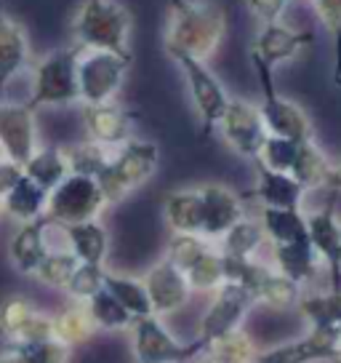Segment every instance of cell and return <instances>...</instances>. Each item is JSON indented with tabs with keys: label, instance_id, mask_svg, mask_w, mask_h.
Returning <instances> with one entry per match:
<instances>
[{
	"label": "cell",
	"instance_id": "obj_1",
	"mask_svg": "<svg viewBox=\"0 0 341 363\" xmlns=\"http://www.w3.org/2000/svg\"><path fill=\"white\" fill-rule=\"evenodd\" d=\"M227 38V13L214 0H168L166 24V54H190L208 59Z\"/></svg>",
	"mask_w": 341,
	"mask_h": 363
},
{
	"label": "cell",
	"instance_id": "obj_2",
	"mask_svg": "<svg viewBox=\"0 0 341 363\" xmlns=\"http://www.w3.org/2000/svg\"><path fill=\"white\" fill-rule=\"evenodd\" d=\"M72 35L78 48L131 57V13L117 0H83L72 19Z\"/></svg>",
	"mask_w": 341,
	"mask_h": 363
},
{
	"label": "cell",
	"instance_id": "obj_3",
	"mask_svg": "<svg viewBox=\"0 0 341 363\" xmlns=\"http://www.w3.org/2000/svg\"><path fill=\"white\" fill-rule=\"evenodd\" d=\"M78 45L57 48L48 51L46 57L33 62V91L27 107L40 110V107H69L80 104V89H78Z\"/></svg>",
	"mask_w": 341,
	"mask_h": 363
},
{
	"label": "cell",
	"instance_id": "obj_4",
	"mask_svg": "<svg viewBox=\"0 0 341 363\" xmlns=\"http://www.w3.org/2000/svg\"><path fill=\"white\" fill-rule=\"evenodd\" d=\"M160 163V150L155 142L147 139H131L123 147L115 150L110 166L104 169L99 177V187H102L107 203H120L123 198L134 193L137 187H141L144 182L152 179V174L158 171Z\"/></svg>",
	"mask_w": 341,
	"mask_h": 363
},
{
	"label": "cell",
	"instance_id": "obj_5",
	"mask_svg": "<svg viewBox=\"0 0 341 363\" xmlns=\"http://www.w3.org/2000/svg\"><path fill=\"white\" fill-rule=\"evenodd\" d=\"M168 57L182 69L195 113H197L200 125H203V134H214L224 113H227L229 102H232L224 83L211 72L208 62H203V59H195L190 54H168Z\"/></svg>",
	"mask_w": 341,
	"mask_h": 363
},
{
	"label": "cell",
	"instance_id": "obj_6",
	"mask_svg": "<svg viewBox=\"0 0 341 363\" xmlns=\"http://www.w3.org/2000/svg\"><path fill=\"white\" fill-rule=\"evenodd\" d=\"M128 334L137 363H195L205 352L200 342L176 340L158 315L137 318Z\"/></svg>",
	"mask_w": 341,
	"mask_h": 363
},
{
	"label": "cell",
	"instance_id": "obj_7",
	"mask_svg": "<svg viewBox=\"0 0 341 363\" xmlns=\"http://www.w3.org/2000/svg\"><path fill=\"white\" fill-rule=\"evenodd\" d=\"M131 57L112 51H86L78 57V89L80 104H110L123 89Z\"/></svg>",
	"mask_w": 341,
	"mask_h": 363
},
{
	"label": "cell",
	"instance_id": "obj_8",
	"mask_svg": "<svg viewBox=\"0 0 341 363\" xmlns=\"http://www.w3.org/2000/svg\"><path fill=\"white\" fill-rule=\"evenodd\" d=\"M107 206L110 203H107V198H104L99 182L91 179V177L69 174L67 179L48 195L46 216L54 225H62V227L83 225V222L99 219Z\"/></svg>",
	"mask_w": 341,
	"mask_h": 363
},
{
	"label": "cell",
	"instance_id": "obj_9",
	"mask_svg": "<svg viewBox=\"0 0 341 363\" xmlns=\"http://www.w3.org/2000/svg\"><path fill=\"white\" fill-rule=\"evenodd\" d=\"M253 67H256V75H259V86H262V118L267 131L272 136H285V139H294V142H312L315 139V131H312V121L309 115L288 96H280L277 89H274V78L272 69L250 59Z\"/></svg>",
	"mask_w": 341,
	"mask_h": 363
},
{
	"label": "cell",
	"instance_id": "obj_10",
	"mask_svg": "<svg viewBox=\"0 0 341 363\" xmlns=\"http://www.w3.org/2000/svg\"><path fill=\"white\" fill-rule=\"evenodd\" d=\"M256 299L248 289H243L238 284H224L221 289L214 291L211 305L200 318V326L195 334V342H200L205 350L211 342H216L219 337H224L229 331L243 329V320L248 318V313L253 310Z\"/></svg>",
	"mask_w": 341,
	"mask_h": 363
},
{
	"label": "cell",
	"instance_id": "obj_11",
	"mask_svg": "<svg viewBox=\"0 0 341 363\" xmlns=\"http://www.w3.org/2000/svg\"><path fill=\"white\" fill-rule=\"evenodd\" d=\"M0 334L8 342V347L57 340L54 337V315L40 313L22 294L6 296L0 302Z\"/></svg>",
	"mask_w": 341,
	"mask_h": 363
},
{
	"label": "cell",
	"instance_id": "obj_12",
	"mask_svg": "<svg viewBox=\"0 0 341 363\" xmlns=\"http://www.w3.org/2000/svg\"><path fill=\"white\" fill-rule=\"evenodd\" d=\"M216 131L227 142V147H232L240 158L245 160L259 158L264 142L270 136L259 104L245 102V99H235V96H232V102H229L227 113H224Z\"/></svg>",
	"mask_w": 341,
	"mask_h": 363
},
{
	"label": "cell",
	"instance_id": "obj_13",
	"mask_svg": "<svg viewBox=\"0 0 341 363\" xmlns=\"http://www.w3.org/2000/svg\"><path fill=\"white\" fill-rule=\"evenodd\" d=\"M341 358V331L339 326H309L304 337L280 342L262 352L264 363H320Z\"/></svg>",
	"mask_w": 341,
	"mask_h": 363
},
{
	"label": "cell",
	"instance_id": "obj_14",
	"mask_svg": "<svg viewBox=\"0 0 341 363\" xmlns=\"http://www.w3.org/2000/svg\"><path fill=\"white\" fill-rule=\"evenodd\" d=\"M0 145H3V155L19 166H27L40 150L35 113L27 104H0Z\"/></svg>",
	"mask_w": 341,
	"mask_h": 363
},
{
	"label": "cell",
	"instance_id": "obj_15",
	"mask_svg": "<svg viewBox=\"0 0 341 363\" xmlns=\"http://www.w3.org/2000/svg\"><path fill=\"white\" fill-rule=\"evenodd\" d=\"M312 40H315V35L309 30H296V27H288L283 22L262 24V30L250 45V59L274 69L299 57Z\"/></svg>",
	"mask_w": 341,
	"mask_h": 363
},
{
	"label": "cell",
	"instance_id": "obj_16",
	"mask_svg": "<svg viewBox=\"0 0 341 363\" xmlns=\"http://www.w3.org/2000/svg\"><path fill=\"white\" fill-rule=\"evenodd\" d=\"M141 281L147 286L149 302H152V310H155L158 318L182 310V307L190 302V294H192L187 275H184L179 267H173L168 259L155 262V264L141 275Z\"/></svg>",
	"mask_w": 341,
	"mask_h": 363
},
{
	"label": "cell",
	"instance_id": "obj_17",
	"mask_svg": "<svg viewBox=\"0 0 341 363\" xmlns=\"http://www.w3.org/2000/svg\"><path fill=\"white\" fill-rule=\"evenodd\" d=\"M83 128L91 142L117 150L134 139V115L117 102L83 104Z\"/></svg>",
	"mask_w": 341,
	"mask_h": 363
},
{
	"label": "cell",
	"instance_id": "obj_18",
	"mask_svg": "<svg viewBox=\"0 0 341 363\" xmlns=\"http://www.w3.org/2000/svg\"><path fill=\"white\" fill-rule=\"evenodd\" d=\"M309 243L318 251L323 267L330 275V289L341 291V219L336 216L333 206H323L318 211L307 214Z\"/></svg>",
	"mask_w": 341,
	"mask_h": 363
},
{
	"label": "cell",
	"instance_id": "obj_19",
	"mask_svg": "<svg viewBox=\"0 0 341 363\" xmlns=\"http://www.w3.org/2000/svg\"><path fill=\"white\" fill-rule=\"evenodd\" d=\"M197 190L203 201V238L219 243L245 216V206L224 184H203Z\"/></svg>",
	"mask_w": 341,
	"mask_h": 363
},
{
	"label": "cell",
	"instance_id": "obj_20",
	"mask_svg": "<svg viewBox=\"0 0 341 363\" xmlns=\"http://www.w3.org/2000/svg\"><path fill=\"white\" fill-rule=\"evenodd\" d=\"M51 230H54V222L43 216V219L30 222V225H19V230L13 233L11 243H8V257L22 275H35L40 270L43 259L51 254V249H54Z\"/></svg>",
	"mask_w": 341,
	"mask_h": 363
},
{
	"label": "cell",
	"instance_id": "obj_21",
	"mask_svg": "<svg viewBox=\"0 0 341 363\" xmlns=\"http://www.w3.org/2000/svg\"><path fill=\"white\" fill-rule=\"evenodd\" d=\"M27 67H33L27 33L11 13H6L0 3V104H3L8 83Z\"/></svg>",
	"mask_w": 341,
	"mask_h": 363
},
{
	"label": "cell",
	"instance_id": "obj_22",
	"mask_svg": "<svg viewBox=\"0 0 341 363\" xmlns=\"http://www.w3.org/2000/svg\"><path fill=\"white\" fill-rule=\"evenodd\" d=\"M256 166V184H253V198L262 203V208H301L307 190L291 177L253 163Z\"/></svg>",
	"mask_w": 341,
	"mask_h": 363
},
{
	"label": "cell",
	"instance_id": "obj_23",
	"mask_svg": "<svg viewBox=\"0 0 341 363\" xmlns=\"http://www.w3.org/2000/svg\"><path fill=\"white\" fill-rule=\"evenodd\" d=\"M163 216L176 235H203V201L197 187L173 190L163 201Z\"/></svg>",
	"mask_w": 341,
	"mask_h": 363
},
{
	"label": "cell",
	"instance_id": "obj_24",
	"mask_svg": "<svg viewBox=\"0 0 341 363\" xmlns=\"http://www.w3.org/2000/svg\"><path fill=\"white\" fill-rule=\"evenodd\" d=\"M62 238H64V246L86 264H102L104 267V262L110 257V233L99 219L62 227Z\"/></svg>",
	"mask_w": 341,
	"mask_h": 363
},
{
	"label": "cell",
	"instance_id": "obj_25",
	"mask_svg": "<svg viewBox=\"0 0 341 363\" xmlns=\"http://www.w3.org/2000/svg\"><path fill=\"white\" fill-rule=\"evenodd\" d=\"M272 264H274V270H280L283 275H288V278L296 281L299 286L312 284V281L318 278L320 267H323L318 251L312 249L309 240L272 246Z\"/></svg>",
	"mask_w": 341,
	"mask_h": 363
},
{
	"label": "cell",
	"instance_id": "obj_26",
	"mask_svg": "<svg viewBox=\"0 0 341 363\" xmlns=\"http://www.w3.org/2000/svg\"><path fill=\"white\" fill-rule=\"evenodd\" d=\"M48 195H51L48 190H43L37 182L24 174V179L3 198V214L16 219L19 225L37 222L48 214Z\"/></svg>",
	"mask_w": 341,
	"mask_h": 363
},
{
	"label": "cell",
	"instance_id": "obj_27",
	"mask_svg": "<svg viewBox=\"0 0 341 363\" xmlns=\"http://www.w3.org/2000/svg\"><path fill=\"white\" fill-rule=\"evenodd\" d=\"M270 246H285V243H301L309 240L307 214L301 208H262L259 214Z\"/></svg>",
	"mask_w": 341,
	"mask_h": 363
},
{
	"label": "cell",
	"instance_id": "obj_28",
	"mask_svg": "<svg viewBox=\"0 0 341 363\" xmlns=\"http://www.w3.org/2000/svg\"><path fill=\"white\" fill-rule=\"evenodd\" d=\"M93 331H96V323H93V318H91V313H88V305H86V302L69 299L67 305L54 315V337H57L62 345L72 347V350L91 340Z\"/></svg>",
	"mask_w": 341,
	"mask_h": 363
},
{
	"label": "cell",
	"instance_id": "obj_29",
	"mask_svg": "<svg viewBox=\"0 0 341 363\" xmlns=\"http://www.w3.org/2000/svg\"><path fill=\"white\" fill-rule=\"evenodd\" d=\"M267 233L259 219L253 216H243L238 225L229 230L224 238L219 240V249L224 257H232V259H256L259 251L267 246Z\"/></svg>",
	"mask_w": 341,
	"mask_h": 363
},
{
	"label": "cell",
	"instance_id": "obj_30",
	"mask_svg": "<svg viewBox=\"0 0 341 363\" xmlns=\"http://www.w3.org/2000/svg\"><path fill=\"white\" fill-rule=\"evenodd\" d=\"M24 174L33 182H37L43 190L54 193L69 174V160L64 147H40L33 155V160L24 166Z\"/></svg>",
	"mask_w": 341,
	"mask_h": 363
},
{
	"label": "cell",
	"instance_id": "obj_31",
	"mask_svg": "<svg viewBox=\"0 0 341 363\" xmlns=\"http://www.w3.org/2000/svg\"><path fill=\"white\" fill-rule=\"evenodd\" d=\"M330 171H333V163H330L328 155L315 145V139H312V142H301L299 158H296V163H294L291 177L309 193V190L328 187Z\"/></svg>",
	"mask_w": 341,
	"mask_h": 363
},
{
	"label": "cell",
	"instance_id": "obj_32",
	"mask_svg": "<svg viewBox=\"0 0 341 363\" xmlns=\"http://www.w3.org/2000/svg\"><path fill=\"white\" fill-rule=\"evenodd\" d=\"M104 289L120 302V305L137 318H147L155 315L152 310V302H149L147 286L141 278H134V275H120V272H107V281H104Z\"/></svg>",
	"mask_w": 341,
	"mask_h": 363
},
{
	"label": "cell",
	"instance_id": "obj_33",
	"mask_svg": "<svg viewBox=\"0 0 341 363\" xmlns=\"http://www.w3.org/2000/svg\"><path fill=\"white\" fill-rule=\"evenodd\" d=\"M262 347L256 345V340L250 337L245 329H235L219 337L216 342L208 345V350L203 352L205 358L219 363H256L262 358Z\"/></svg>",
	"mask_w": 341,
	"mask_h": 363
},
{
	"label": "cell",
	"instance_id": "obj_34",
	"mask_svg": "<svg viewBox=\"0 0 341 363\" xmlns=\"http://www.w3.org/2000/svg\"><path fill=\"white\" fill-rule=\"evenodd\" d=\"M301 294H304V286H299L288 275L274 270L272 264L270 272L264 275V281L259 284V289L253 291V299H256V305H267L272 310H288V307L299 305Z\"/></svg>",
	"mask_w": 341,
	"mask_h": 363
},
{
	"label": "cell",
	"instance_id": "obj_35",
	"mask_svg": "<svg viewBox=\"0 0 341 363\" xmlns=\"http://www.w3.org/2000/svg\"><path fill=\"white\" fill-rule=\"evenodd\" d=\"M296 307L309 326H341V291H304Z\"/></svg>",
	"mask_w": 341,
	"mask_h": 363
},
{
	"label": "cell",
	"instance_id": "obj_36",
	"mask_svg": "<svg viewBox=\"0 0 341 363\" xmlns=\"http://www.w3.org/2000/svg\"><path fill=\"white\" fill-rule=\"evenodd\" d=\"M78 267H80V259L67 249V246H54L51 254H48L46 259H43V264H40V270L35 272V278L43 286H48V289H57V291H64V294H67L69 281H72V275L78 272Z\"/></svg>",
	"mask_w": 341,
	"mask_h": 363
},
{
	"label": "cell",
	"instance_id": "obj_37",
	"mask_svg": "<svg viewBox=\"0 0 341 363\" xmlns=\"http://www.w3.org/2000/svg\"><path fill=\"white\" fill-rule=\"evenodd\" d=\"M69 160V171L78 174V177H91V179H99L104 174V169L110 166L115 150L104 147V145H96L91 139L86 142H78L72 147H64Z\"/></svg>",
	"mask_w": 341,
	"mask_h": 363
},
{
	"label": "cell",
	"instance_id": "obj_38",
	"mask_svg": "<svg viewBox=\"0 0 341 363\" xmlns=\"http://www.w3.org/2000/svg\"><path fill=\"white\" fill-rule=\"evenodd\" d=\"M86 305H88V313H91L99 331H131V326H134V315L107 289L91 296Z\"/></svg>",
	"mask_w": 341,
	"mask_h": 363
},
{
	"label": "cell",
	"instance_id": "obj_39",
	"mask_svg": "<svg viewBox=\"0 0 341 363\" xmlns=\"http://www.w3.org/2000/svg\"><path fill=\"white\" fill-rule=\"evenodd\" d=\"M69 358H72V347L62 345L59 340L8 347L0 352V363H69Z\"/></svg>",
	"mask_w": 341,
	"mask_h": 363
},
{
	"label": "cell",
	"instance_id": "obj_40",
	"mask_svg": "<svg viewBox=\"0 0 341 363\" xmlns=\"http://www.w3.org/2000/svg\"><path fill=\"white\" fill-rule=\"evenodd\" d=\"M192 291H216L227 284V270H224V254L219 249V243L205 254L203 259L195 264L192 270L184 272Z\"/></svg>",
	"mask_w": 341,
	"mask_h": 363
},
{
	"label": "cell",
	"instance_id": "obj_41",
	"mask_svg": "<svg viewBox=\"0 0 341 363\" xmlns=\"http://www.w3.org/2000/svg\"><path fill=\"white\" fill-rule=\"evenodd\" d=\"M214 246H216V243L203 238V235H176V233H173L168 240V246H166V257H163V259H168L173 267H179L182 272H187V270H192L195 264L203 259Z\"/></svg>",
	"mask_w": 341,
	"mask_h": 363
},
{
	"label": "cell",
	"instance_id": "obj_42",
	"mask_svg": "<svg viewBox=\"0 0 341 363\" xmlns=\"http://www.w3.org/2000/svg\"><path fill=\"white\" fill-rule=\"evenodd\" d=\"M299 147H301V142L270 134L267 142H264L262 152H259V158L253 160V163H262V166H267V169H272V171H280V174H291L296 158H299Z\"/></svg>",
	"mask_w": 341,
	"mask_h": 363
},
{
	"label": "cell",
	"instance_id": "obj_43",
	"mask_svg": "<svg viewBox=\"0 0 341 363\" xmlns=\"http://www.w3.org/2000/svg\"><path fill=\"white\" fill-rule=\"evenodd\" d=\"M312 9L333 40V83L341 89V0H312Z\"/></svg>",
	"mask_w": 341,
	"mask_h": 363
},
{
	"label": "cell",
	"instance_id": "obj_44",
	"mask_svg": "<svg viewBox=\"0 0 341 363\" xmlns=\"http://www.w3.org/2000/svg\"><path fill=\"white\" fill-rule=\"evenodd\" d=\"M104 281H107V270H104L102 264H86V262H80L78 272L69 281L67 296L69 299H78V302H88L91 296L104 291Z\"/></svg>",
	"mask_w": 341,
	"mask_h": 363
},
{
	"label": "cell",
	"instance_id": "obj_45",
	"mask_svg": "<svg viewBox=\"0 0 341 363\" xmlns=\"http://www.w3.org/2000/svg\"><path fill=\"white\" fill-rule=\"evenodd\" d=\"M291 0H245L248 11L259 19L262 24H274L280 22V16L285 13Z\"/></svg>",
	"mask_w": 341,
	"mask_h": 363
},
{
	"label": "cell",
	"instance_id": "obj_46",
	"mask_svg": "<svg viewBox=\"0 0 341 363\" xmlns=\"http://www.w3.org/2000/svg\"><path fill=\"white\" fill-rule=\"evenodd\" d=\"M22 179H24V166H19V163H13L8 158L0 160V198H6Z\"/></svg>",
	"mask_w": 341,
	"mask_h": 363
},
{
	"label": "cell",
	"instance_id": "obj_47",
	"mask_svg": "<svg viewBox=\"0 0 341 363\" xmlns=\"http://www.w3.org/2000/svg\"><path fill=\"white\" fill-rule=\"evenodd\" d=\"M328 190L341 193V160L339 163H333V171H330V179H328Z\"/></svg>",
	"mask_w": 341,
	"mask_h": 363
},
{
	"label": "cell",
	"instance_id": "obj_48",
	"mask_svg": "<svg viewBox=\"0 0 341 363\" xmlns=\"http://www.w3.org/2000/svg\"><path fill=\"white\" fill-rule=\"evenodd\" d=\"M195 363H219V361H211V358H205V355H200V358H197Z\"/></svg>",
	"mask_w": 341,
	"mask_h": 363
},
{
	"label": "cell",
	"instance_id": "obj_49",
	"mask_svg": "<svg viewBox=\"0 0 341 363\" xmlns=\"http://www.w3.org/2000/svg\"><path fill=\"white\" fill-rule=\"evenodd\" d=\"M3 158H6V155H3V145H0V160H3Z\"/></svg>",
	"mask_w": 341,
	"mask_h": 363
},
{
	"label": "cell",
	"instance_id": "obj_50",
	"mask_svg": "<svg viewBox=\"0 0 341 363\" xmlns=\"http://www.w3.org/2000/svg\"><path fill=\"white\" fill-rule=\"evenodd\" d=\"M0 214H3V198H0Z\"/></svg>",
	"mask_w": 341,
	"mask_h": 363
},
{
	"label": "cell",
	"instance_id": "obj_51",
	"mask_svg": "<svg viewBox=\"0 0 341 363\" xmlns=\"http://www.w3.org/2000/svg\"><path fill=\"white\" fill-rule=\"evenodd\" d=\"M333 363H341V358H339V361H333Z\"/></svg>",
	"mask_w": 341,
	"mask_h": 363
},
{
	"label": "cell",
	"instance_id": "obj_52",
	"mask_svg": "<svg viewBox=\"0 0 341 363\" xmlns=\"http://www.w3.org/2000/svg\"><path fill=\"white\" fill-rule=\"evenodd\" d=\"M256 363H264V361H256Z\"/></svg>",
	"mask_w": 341,
	"mask_h": 363
}]
</instances>
